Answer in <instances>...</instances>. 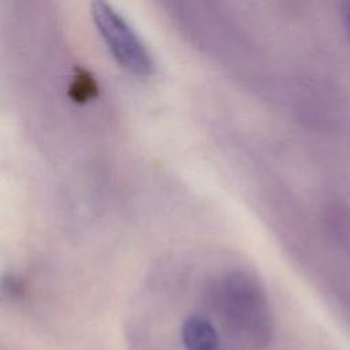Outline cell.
<instances>
[{
    "mask_svg": "<svg viewBox=\"0 0 350 350\" xmlns=\"http://www.w3.org/2000/svg\"><path fill=\"white\" fill-rule=\"evenodd\" d=\"M219 302L228 321L249 340L261 345L271 334V314L258 283L246 273L228 275L219 287Z\"/></svg>",
    "mask_w": 350,
    "mask_h": 350,
    "instance_id": "cell-1",
    "label": "cell"
},
{
    "mask_svg": "<svg viewBox=\"0 0 350 350\" xmlns=\"http://www.w3.org/2000/svg\"><path fill=\"white\" fill-rule=\"evenodd\" d=\"M93 21L116 62L138 75L153 70L152 56L130 23L108 3H92Z\"/></svg>",
    "mask_w": 350,
    "mask_h": 350,
    "instance_id": "cell-2",
    "label": "cell"
},
{
    "mask_svg": "<svg viewBox=\"0 0 350 350\" xmlns=\"http://www.w3.org/2000/svg\"><path fill=\"white\" fill-rule=\"evenodd\" d=\"M182 340L186 350H216L217 334L209 320L190 316L182 325Z\"/></svg>",
    "mask_w": 350,
    "mask_h": 350,
    "instance_id": "cell-3",
    "label": "cell"
},
{
    "mask_svg": "<svg viewBox=\"0 0 350 350\" xmlns=\"http://www.w3.org/2000/svg\"><path fill=\"white\" fill-rule=\"evenodd\" d=\"M70 97L77 103H85L97 94L94 77L82 67H75V74L70 83Z\"/></svg>",
    "mask_w": 350,
    "mask_h": 350,
    "instance_id": "cell-4",
    "label": "cell"
},
{
    "mask_svg": "<svg viewBox=\"0 0 350 350\" xmlns=\"http://www.w3.org/2000/svg\"><path fill=\"white\" fill-rule=\"evenodd\" d=\"M343 21H345L346 29H347L349 36H350V3H346L343 5Z\"/></svg>",
    "mask_w": 350,
    "mask_h": 350,
    "instance_id": "cell-5",
    "label": "cell"
}]
</instances>
